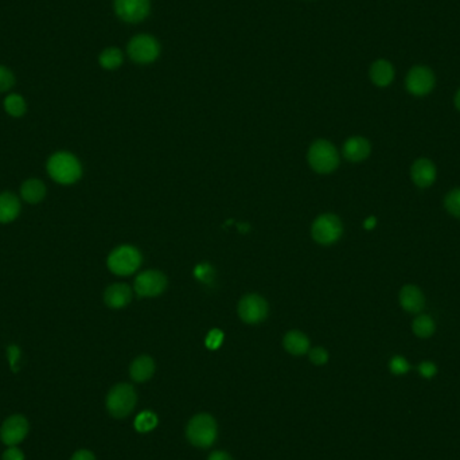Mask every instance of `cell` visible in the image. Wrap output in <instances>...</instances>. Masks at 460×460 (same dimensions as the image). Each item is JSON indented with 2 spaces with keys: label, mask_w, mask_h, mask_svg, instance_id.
Wrapping results in <instances>:
<instances>
[{
  "label": "cell",
  "mask_w": 460,
  "mask_h": 460,
  "mask_svg": "<svg viewBox=\"0 0 460 460\" xmlns=\"http://www.w3.org/2000/svg\"><path fill=\"white\" fill-rule=\"evenodd\" d=\"M29 432V423L25 416L15 415L8 417L0 429V439L8 447H15L25 440Z\"/></svg>",
  "instance_id": "obj_11"
},
{
  "label": "cell",
  "mask_w": 460,
  "mask_h": 460,
  "mask_svg": "<svg viewBox=\"0 0 460 460\" xmlns=\"http://www.w3.org/2000/svg\"><path fill=\"white\" fill-rule=\"evenodd\" d=\"M21 213V202L11 193L0 194V222L7 224L14 221Z\"/></svg>",
  "instance_id": "obj_18"
},
{
  "label": "cell",
  "mask_w": 460,
  "mask_h": 460,
  "mask_svg": "<svg viewBox=\"0 0 460 460\" xmlns=\"http://www.w3.org/2000/svg\"><path fill=\"white\" fill-rule=\"evenodd\" d=\"M15 84V77L12 71L4 66L0 65V92L10 91Z\"/></svg>",
  "instance_id": "obj_29"
},
{
  "label": "cell",
  "mask_w": 460,
  "mask_h": 460,
  "mask_svg": "<svg viewBox=\"0 0 460 460\" xmlns=\"http://www.w3.org/2000/svg\"><path fill=\"white\" fill-rule=\"evenodd\" d=\"M132 299V290L123 283L112 284L111 287L106 288L104 300L108 307L111 308H123L126 307Z\"/></svg>",
  "instance_id": "obj_16"
},
{
  "label": "cell",
  "mask_w": 460,
  "mask_h": 460,
  "mask_svg": "<svg viewBox=\"0 0 460 460\" xmlns=\"http://www.w3.org/2000/svg\"><path fill=\"white\" fill-rule=\"evenodd\" d=\"M115 11L124 22L137 23L150 14V0H115Z\"/></svg>",
  "instance_id": "obj_12"
},
{
  "label": "cell",
  "mask_w": 460,
  "mask_h": 460,
  "mask_svg": "<svg viewBox=\"0 0 460 460\" xmlns=\"http://www.w3.org/2000/svg\"><path fill=\"white\" fill-rule=\"evenodd\" d=\"M310 360L315 365H325L329 361V353L323 347H315L310 352Z\"/></svg>",
  "instance_id": "obj_31"
},
{
  "label": "cell",
  "mask_w": 460,
  "mask_h": 460,
  "mask_svg": "<svg viewBox=\"0 0 460 460\" xmlns=\"http://www.w3.org/2000/svg\"><path fill=\"white\" fill-rule=\"evenodd\" d=\"M455 106L458 108V111H460V89L458 91L457 96H455Z\"/></svg>",
  "instance_id": "obj_38"
},
{
  "label": "cell",
  "mask_w": 460,
  "mask_h": 460,
  "mask_svg": "<svg viewBox=\"0 0 460 460\" xmlns=\"http://www.w3.org/2000/svg\"><path fill=\"white\" fill-rule=\"evenodd\" d=\"M376 224H377V221H376V218L374 217H370V218H367L366 221H365V224H363V227L366 228L367 230H371L374 227H376Z\"/></svg>",
  "instance_id": "obj_37"
},
{
  "label": "cell",
  "mask_w": 460,
  "mask_h": 460,
  "mask_svg": "<svg viewBox=\"0 0 460 460\" xmlns=\"http://www.w3.org/2000/svg\"><path fill=\"white\" fill-rule=\"evenodd\" d=\"M400 304L406 312L419 314L426 307V296L419 287L406 284L400 291Z\"/></svg>",
  "instance_id": "obj_14"
},
{
  "label": "cell",
  "mask_w": 460,
  "mask_h": 460,
  "mask_svg": "<svg viewBox=\"0 0 460 460\" xmlns=\"http://www.w3.org/2000/svg\"><path fill=\"white\" fill-rule=\"evenodd\" d=\"M157 426H158V416L150 411L141 412L135 419V428L137 432H141V433L150 432L155 429Z\"/></svg>",
  "instance_id": "obj_25"
},
{
  "label": "cell",
  "mask_w": 460,
  "mask_h": 460,
  "mask_svg": "<svg viewBox=\"0 0 460 460\" xmlns=\"http://www.w3.org/2000/svg\"><path fill=\"white\" fill-rule=\"evenodd\" d=\"M5 112L14 117H21L26 113V101L19 95H10L4 100Z\"/></svg>",
  "instance_id": "obj_24"
},
{
  "label": "cell",
  "mask_w": 460,
  "mask_h": 460,
  "mask_svg": "<svg viewBox=\"0 0 460 460\" xmlns=\"http://www.w3.org/2000/svg\"><path fill=\"white\" fill-rule=\"evenodd\" d=\"M49 175L61 185H71L82 175V167L78 159L69 152H57L47 162Z\"/></svg>",
  "instance_id": "obj_1"
},
{
  "label": "cell",
  "mask_w": 460,
  "mask_h": 460,
  "mask_svg": "<svg viewBox=\"0 0 460 460\" xmlns=\"http://www.w3.org/2000/svg\"><path fill=\"white\" fill-rule=\"evenodd\" d=\"M155 371V362L151 357L141 356L132 362L131 373L132 380L136 382H144L152 377Z\"/></svg>",
  "instance_id": "obj_19"
},
{
  "label": "cell",
  "mask_w": 460,
  "mask_h": 460,
  "mask_svg": "<svg viewBox=\"0 0 460 460\" xmlns=\"http://www.w3.org/2000/svg\"><path fill=\"white\" fill-rule=\"evenodd\" d=\"M308 162L317 172L329 174L339 165L338 151L327 140H318L310 147Z\"/></svg>",
  "instance_id": "obj_3"
},
{
  "label": "cell",
  "mask_w": 460,
  "mask_h": 460,
  "mask_svg": "<svg viewBox=\"0 0 460 460\" xmlns=\"http://www.w3.org/2000/svg\"><path fill=\"white\" fill-rule=\"evenodd\" d=\"M167 287V279L159 271H146L135 280V292L141 297L161 295Z\"/></svg>",
  "instance_id": "obj_10"
},
{
  "label": "cell",
  "mask_w": 460,
  "mask_h": 460,
  "mask_svg": "<svg viewBox=\"0 0 460 460\" xmlns=\"http://www.w3.org/2000/svg\"><path fill=\"white\" fill-rule=\"evenodd\" d=\"M412 330H413L416 336L426 339V338H429V336L433 335V332L436 330V325L429 315H419L413 321Z\"/></svg>",
  "instance_id": "obj_22"
},
{
  "label": "cell",
  "mask_w": 460,
  "mask_h": 460,
  "mask_svg": "<svg viewBox=\"0 0 460 460\" xmlns=\"http://www.w3.org/2000/svg\"><path fill=\"white\" fill-rule=\"evenodd\" d=\"M419 371H420V374H422L423 377H426V378H432V377L436 374L437 369H436L435 363L426 361L423 362V363L419 366Z\"/></svg>",
  "instance_id": "obj_32"
},
{
  "label": "cell",
  "mask_w": 460,
  "mask_h": 460,
  "mask_svg": "<svg viewBox=\"0 0 460 460\" xmlns=\"http://www.w3.org/2000/svg\"><path fill=\"white\" fill-rule=\"evenodd\" d=\"M22 198L29 203H38L46 196L45 185L38 179H29L22 186Z\"/></svg>",
  "instance_id": "obj_21"
},
{
  "label": "cell",
  "mask_w": 460,
  "mask_h": 460,
  "mask_svg": "<svg viewBox=\"0 0 460 460\" xmlns=\"http://www.w3.org/2000/svg\"><path fill=\"white\" fill-rule=\"evenodd\" d=\"M370 78L377 87H388L395 78V69L389 61L378 60L370 67Z\"/></svg>",
  "instance_id": "obj_17"
},
{
  "label": "cell",
  "mask_w": 460,
  "mask_h": 460,
  "mask_svg": "<svg viewBox=\"0 0 460 460\" xmlns=\"http://www.w3.org/2000/svg\"><path fill=\"white\" fill-rule=\"evenodd\" d=\"M343 233L341 220L334 214H323L312 225V237L322 245H331L336 242Z\"/></svg>",
  "instance_id": "obj_7"
},
{
  "label": "cell",
  "mask_w": 460,
  "mask_h": 460,
  "mask_svg": "<svg viewBox=\"0 0 460 460\" xmlns=\"http://www.w3.org/2000/svg\"><path fill=\"white\" fill-rule=\"evenodd\" d=\"M370 151H371L370 143L361 136L350 137L343 144V157L354 163L365 161L370 155Z\"/></svg>",
  "instance_id": "obj_15"
},
{
  "label": "cell",
  "mask_w": 460,
  "mask_h": 460,
  "mask_svg": "<svg viewBox=\"0 0 460 460\" xmlns=\"http://www.w3.org/2000/svg\"><path fill=\"white\" fill-rule=\"evenodd\" d=\"M389 367L392 370L393 374H397V376H401V374H405L406 371H409L411 366L408 361L404 358V357H393L392 361L389 363Z\"/></svg>",
  "instance_id": "obj_30"
},
{
  "label": "cell",
  "mask_w": 460,
  "mask_h": 460,
  "mask_svg": "<svg viewBox=\"0 0 460 460\" xmlns=\"http://www.w3.org/2000/svg\"><path fill=\"white\" fill-rule=\"evenodd\" d=\"M3 460H25L23 452L16 447H10L3 454Z\"/></svg>",
  "instance_id": "obj_33"
},
{
  "label": "cell",
  "mask_w": 460,
  "mask_h": 460,
  "mask_svg": "<svg viewBox=\"0 0 460 460\" xmlns=\"http://www.w3.org/2000/svg\"><path fill=\"white\" fill-rule=\"evenodd\" d=\"M446 210L455 218L460 220V187L451 190L444 198Z\"/></svg>",
  "instance_id": "obj_26"
},
{
  "label": "cell",
  "mask_w": 460,
  "mask_h": 460,
  "mask_svg": "<svg viewBox=\"0 0 460 460\" xmlns=\"http://www.w3.org/2000/svg\"><path fill=\"white\" fill-rule=\"evenodd\" d=\"M435 74L429 67L415 66L406 76L405 87L413 96H426L435 88Z\"/></svg>",
  "instance_id": "obj_8"
},
{
  "label": "cell",
  "mask_w": 460,
  "mask_h": 460,
  "mask_svg": "<svg viewBox=\"0 0 460 460\" xmlns=\"http://www.w3.org/2000/svg\"><path fill=\"white\" fill-rule=\"evenodd\" d=\"M136 392L128 384L116 385L106 397V408L116 419L127 417L136 405Z\"/></svg>",
  "instance_id": "obj_4"
},
{
  "label": "cell",
  "mask_w": 460,
  "mask_h": 460,
  "mask_svg": "<svg viewBox=\"0 0 460 460\" xmlns=\"http://www.w3.org/2000/svg\"><path fill=\"white\" fill-rule=\"evenodd\" d=\"M207 460H233L231 458H230L229 454H227V452H224V451H216V452H213L210 457H209V459Z\"/></svg>",
  "instance_id": "obj_36"
},
{
  "label": "cell",
  "mask_w": 460,
  "mask_h": 460,
  "mask_svg": "<svg viewBox=\"0 0 460 460\" xmlns=\"http://www.w3.org/2000/svg\"><path fill=\"white\" fill-rule=\"evenodd\" d=\"M224 332L221 330L213 329L206 336V341H205V345L209 350H217L221 347L222 342H224Z\"/></svg>",
  "instance_id": "obj_27"
},
{
  "label": "cell",
  "mask_w": 460,
  "mask_h": 460,
  "mask_svg": "<svg viewBox=\"0 0 460 460\" xmlns=\"http://www.w3.org/2000/svg\"><path fill=\"white\" fill-rule=\"evenodd\" d=\"M161 53L159 43L151 35L140 34L132 38L128 43V54L132 61L137 64H151Z\"/></svg>",
  "instance_id": "obj_6"
},
{
  "label": "cell",
  "mask_w": 460,
  "mask_h": 460,
  "mask_svg": "<svg viewBox=\"0 0 460 460\" xmlns=\"http://www.w3.org/2000/svg\"><path fill=\"white\" fill-rule=\"evenodd\" d=\"M284 347L292 356H303L310 349V341L300 331H290L284 336Z\"/></svg>",
  "instance_id": "obj_20"
},
{
  "label": "cell",
  "mask_w": 460,
  "mask_h": 460,
  "mask_svg": "<svg viewBox=\"0 0 460 460\" xmlns=\"http://www.w3.org/2000/svg\"><path fill=\"white\" fill-rule=\"evenodd\" d=\"M71 460H96L95 455L88 451V450H80L77 451L73 457H71Z\"/></svg>",
  "instance_id": "obj_34"
},
{
  "label": "cell",
  "mask_w": 460,
  "mask_h": 460,
  "mask_svg": "<svg viewBox=\"0 0 460 460\" xmlns=\"http://www.w3.org/2000/svg\"><path fill=\"white\" fill-rule=\"evenodd\" d=\"M194 276L197 277L199 281H202L205 284H209L214 279V269L209 264H199L196 268V271H194Z\"/></svg>",
  "instance_id": "obj_28"
},
{
  "label": "cell",
  "mask_w": 460,
  "mask_h": 460,
  "mask_svg": "<svg viewBox=\"0 0 460 460\" xmlns=\"http://www.w3.org/2000/svg\"><path fill=\"white\" fill-rule=\"evenodd\" d=\"M217 423L213 416L207 413H200L193 417L186 429L189 441L199 448H207L213 446L217 439Z\"/></svg>",
  "instance_id": "obj_2"
},
{
  "label": "cell",
  "mask_w": 460,
  "mask_h": 460,
  "mask_svg": "<svg viewBox=\"0 0 460 460\" xmlns=\"http://www.w3.org/2000/svg\"><path fill=\"white\" fill-rule=\"evenodd\" d=\"M21 357V353H19V350H18V347H15V346H11V347H8V360H10V363H11V366L14 367V370H16V367H15V363H16V361H18V358Z\"/></svg>",
  "instance_id": "obj_35"
},
{
  "label": "cell",
  "mask_w": 460,
  "mask_h": 460,
  "mask_svg": "<svg viewBox=\"0 0 460 460\" xmlns=\"http://www.w3.org/2000/svg\"><path fill=\"white\" fill-rule=\"evenodd\" d=\"M436 167L433 162H430L427 158L417 159L411 168V176L413 183L420 189H428L436 181Z\"/></svg>",
  "instance_id": "obj_13"
},
{
  "label": "cell",
  "mask_w": 460,
  "mask_h": 460,
  "mask_svg": "<svg viewBox=\"0 0 460 460\" xmlns=\"http://www.w3.org/2000/svg\"><path fill=\"white\" fill-rule=\"evenodd\" d=\"M238 315L245 323H260L268 315V303L256 294L244 296L238 304Z\"/></svg>",
  "instance_id": "obj_9"
},
{
  "label": "cell",
  "mask_w": 460,
  "mask_h": 460,
  "mask_svg": "<svg viewBox=\"0 0 460 460\" xmlns=\"http://www.w3.org/2000/svg\"><path fill=\"white\" fill-rule=\"evenodd\" d=\"M140 263V252L130 245L119 246L108 257V268L111 269V272L119 276H130L137 271Z\"/></svg>",
  "instance_id": "obj_5"
},
{
  "label": "cell",
  "mask_w": 460,
  "mask_h": 460,
  "mask_svg": "<svg viewBox=\"0 0 460 460\" xmlns=\"http://www.w3.org/2000/svg\"><path fill=\"white\" fill-rule=\"evenodd\" d=\"M122 62H123V54L116 47H109V49L104 50L100 56V65L102 66L104 69H108V70L117 69L119 66L122 65Z\"/></svg>",
  "instance_id": "obj_23"
}]
</instances>
